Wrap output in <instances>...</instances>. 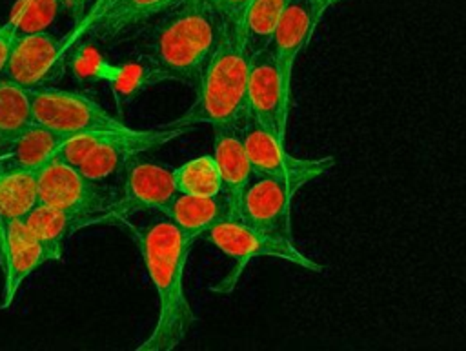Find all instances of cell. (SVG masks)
Masks as SVG:
<instances>
[{
    "mask_svg": "<svg viewBox=\"0 0 466 351\" xmlns=\"http://www.w3.org/2000/svg\"><path fill=\"white\" fill-rule=\"evenodd\" d=\"M182 0H116L93 35L102 44H115L144 27L153 18L166 15Z\"/></svg>",
    "mask_w": 466,
    "mask_h": 351,
    "instance_id": "obj_16",
    "label": "cell"
},
{
    "mask_svg": "<svg viewBox=\"0 0 466 351\" xmlns=\"http://www.w3.org/2000/svg\"><path fill=\"white\" fill-rule=\"evenodd\" d=\"M177 191L200 195V196H218L222 195V178L213 155H200L184 162L173 169Z\"/></svg>",
    "mask_w": 466,
    "mask_h": 351,
    "instance_id": "obj_22",
    "label": "cell"
},
{
    "mask_svg": "<svg viewBox=\"0 0 466 351\" xmlns=\"http://www.w3.org/2000/svg\"><path fill=\"white\" fill-rule=\"evenodd\" d=\"M177 195L175 175L171 167L135 155L127 160L120 187L116 189L115 224H122L131 215H147L164 211Z\"/></svg>",
    "mask_w": 466,
    "mask_h": 351,
    "instance_id": "obj_8",
    "label": "cell"
},
{
    "mask_svg": "<svg viewBox=\"0 0 466 351\" xmlns=\"http://www.w3.org/2000/svg\"><path fill=\"white\" fill-rule=\"evenodd\" d=\"M335 0H311V5H313V13H315V20L319 22L320 16L324 15V11L333 4Z\"/></svg>",
    "mask_w": 466,
    "mask_h": 351,
    "instance_id": "obj_28",
    "label": "cell"
},
{
    "mask_svg": "<svg viewBox=\"0 0 466 351\" xmlns=\"http://www.w3.org/2000/svg\"><path fill=\"white\" fill-rule=\"evenodd\" d=\"M311 0H289L271 38L269 49L275 55L284 91L291 98V75L299 53L309 42L317 27Z\"/></svg>",
    "mask_w": 466,
    "mask_h": 351,
    "instance_id": "obj_14",
    "label": "cell"
},
{
    "mask_svg": "<svg viewBox=\"0 0 466 351\" xmlns=\"http://www.w3.org/2000/svg\"><path fill=\"white\" fill-rule=\"evenodd\" d=\"M242 138L255 175L280 178L297 189L320 178L335 165L333 156L302 158L288 153L277 135L251 118L242 125Z\"/></svg>",
    "mask_w": 466,
    "mask_h": 351,
    "instance_id": "obj_7",
    "label": "cell"
},
{
    "mask_svg": "<svg viewBox=\"0 0 466 351\" xmlns=\"http://www.w3.org/2000/svg\"><path fill=\"white\" fill-rule=\"evenodd\" d=\"M224 18V16H222ZM251 53L248 51L242 22L224 18L220 40L211 53L197 85L195 100L169 125L195 127L200 124L244 125L248 115V76Z\"/></svg>",
    "mask_w": 466,
    "mask_h": 351,
    "instance_id": "obj_3",
    "label": "cell"
},
{
    "mask_svg": "<svg viewBox=\"0 0 466 351\" xmlns=\"http://www.w3.org/2000/svg\"><path fill=\"white\" fill-rule=\"evenodd\" d=\"M2 171H4V167H2V164H0V175H2Z\"/></svg>",
    "mask_w": 466,
    "mask_h": 351,
    "instance_id": "obj_30",
    "label": "cell"
},
{
    "mask_svg": "<svg viewBox=\"0 0 466 351\" xmlns=\"http://www.w3.org/2000/svg\"><path fill=\"white\" fill-rule=\"evenodd\" d=\"M178 229H182L191 238H202V235L218 220L229 215L228 202L222 195L218 196H200L180 193L171 198V202L162 211Z\"/></svg>",
    "mask_w": 466,
    "mask_h": 351,
    "instance_id": "obj_17",
    "label": "cell"
},
{
    "mask_svg": "<svg viewBox=\"0 0 466 351\" xmlns=\"http://www.w3.org/2000/svg\"><path fill=\"white\" fill-rule=\"evenodd\" d=\"M31 98L33 122L55 129L66 136L129 127L122 120L115 118L98 102L76 91L40 85L31 89Z\"/></svg>",
    "mask_w": 466,
    "mask_h": 351,
    "instance_id": "obj_6",
    "label": "cell"
},
{
    "mask_svg": "<svg viewBox=\"0 0 466 351\" xmlns=\"http://www.w3.org/2000/svg\"><path fill=\"white\" fill-rule=\"evenodd\" d=\"M288 2L289 0H251L242 18L244 40L251 55L269 47Z\"/></svg>",
    "mask_w": 466,
    "mask_h": 351,
    "instance_id": "obj_21",
    "label": "cell"
},
{
    "mask_svg": "<svg viewBox=\"0 0 466 351\" xmlns=\"http://www.w3.org/2000/svg\"><path fill=\"white\" fill-rule=\"evenodd\" d=\"M60 11L58 0H16L11 7V20L18 33L47 29Z\"/></svg>",
    "mask_w": 466,
    "mask_h": 351,
    "instance_id": "obj_23",
    "label": "cell"
},
{
    "mask_svg": "<svg viewBox=\"0 0 466 351\" xmlns=\"http://www.w3.org/2000/svg\"><path fill=\"white\" fill-rule=\"evenodd\" d=\"M122 226L135 240L158 302L157 324L137 351H171L197 322L184 286L195 238L178 229L162 211L147 213L140 222L124 220Z\"/></svg>",
    "mask_w": 466,
    "mask_h": 351,
    "instance_id": "obj_1",
    "label": "cell"
},
{
    "mask_svg": "<svg viewBox=\"0 0 466 351\" xmlns=\"http://www.w3.org/2000/svg\"><path fill=\"white\" fill-rule=\"evenodd\" d=\"M213 156L222 178V196L228 202L229 215L238 216L244 187L251 180L253 167L244 145L240 125H215Z\"/></svg>",
    "mask_w": 466,
    "mask_h": 351,
    "instance_id": "obj_13",
    "label": "cell"
},
{
    "mask_svg": "<svg viewBox=\"0 0 466 351\" xmlns=\"http://www.w3.org/2000/svg\"><path fill=\"white\" fill-rule=\"evenodd\" d=\"M217 0H182L146 35L140 49L149 84L182 82L195 87L222 35Z\"/></svg>",
    "mask_w": 466,
    "mask_h": 351,
    "instance_id": "obj_2",
    "label": "cell"
},
{
    "mask_svg": "<svg viewBox=\"0 0 466 351\" xmlns=\"http://www.w3.org/2000/svg\"><path fill=\"white\" fill-rule=\"evenodd\" d=\"M297 191L280 178L253 175L244 187L238 218L260 231L291 238V200Z\"/></svg>",
    "mask_w": 466,
    "mask_h": 351,
    "instance_id": "obj_10",
    "label": "cell"
},
{
    "mask_svg": "<svg viewBox=\"0 0 466 351\" xmlns=\"http://www.w3.org/2000/svg\"><path fill=\"white\" fill-rule=\"evenodd\" d=\"M116 0H91L89 7L86 9L84 16L73 24L71 31L62 36V51L64 56L69 53L84 36L93 35L95 27L100 24V20L106 16V13L115 5Z\"/></svg>",
    "mask_w": 466,
    "mask_h": 351,
    "instance_id": "obj_24",
    "label": "cell"
},
{
    "mask_svg": "<svg viewBox=\"0 0 466 351\" xmlns=\"http://www.w3.org/2000/svg\"><path fill=\"white\" fill-rule=\"evenodd\" d=\"M58 2H60V9L67 11L69 16H71L75 22H78V20L84 16L86 9H87L89 4H91V0H58Z\"/></svg>",
    "mask_w": 466,
    "mask_h": 351,
    "instance_id": "obj_27",
    "label": "cell"
},
{
    "mask_svg": "<svg viewBox=\"0 0 466 351\" xmlns=\"http://www.w3.org/2000/svg\"><path fill=\"white\" fill-rule=\"evenodd\" d=\"M202 238L238 264H246L251 258L268 256L289 262L311 273L324 271V266L304 255L293 244V238L260 231L233 215H228L213 224L202 235Z\"/></svg>",
    "mask_w": 466,
    "mask_h": 351,
    "instance_id": "obj_5",
    "label": "cell"
},
{
    "mask_svg": "<svg viewBox=\"0 0 466 351\" xmlns=\"http://www.w3.org/2000/svg\"><path fill=\"white\" fill-rule=\"evenodd\" d=\"M5 145H7V142H4V140H0V155H2V151L5 149Z\"/></svg>",
    "mask_w": 466,
    "mask_h": 351,
    "instance_id": "obj_29",
    "label": "cell"
},
{
    "mask_svg": "<svg viewBox=\"0 0 466 351\" xmlns=\"http://www.w3.org/2000/svg\"><path fill=\"white\" fill-rule=\"evenodd\" d=\"M4 271L0 309L13 306L20 287L38 267L51 262L42 242L27 229L24 220H13L7 226L5 242L0 249Z\"/></svg>",
    "mask_w": 466,
    "mask_h": 351,
    "instance_id": "obj_12",
    "label": "cell"
},
{
    "mask_svg": "<svg viewBox=\"0 0 466 351\" xmlns=\"http://www.w3.org/2000/svg\"><path fill=\"white\" fill-rule=\"evenodd\" d=\"M24 224L42 242L51 262L62 258L64 246L69 240V236L80 231L78 222L69 213L40 200L24 216Z\"/></svg>",
    "mask_w": 466,
    "mask_h": 351,
    "instance_id": "obj_19",
    "label": "cell"
},
{
    "mask_svg": "<svg viewBox=\"0 0 466 351\" xmlns=\"http://www.w3.org/2000/svg\"><path fill=\"white\" fill-rule=\"evenodd\" d=\"M291 98L284 91L282 76L269 47L253 53L248 76V115L251 120L286 142Z\"/></svg>",
    "mask_w": 466,
    "mask_h": 351,
    "instance_id": "obj_9",
    "label": "cell"
},
{
    "mask_svg": "<svg viewBox=\"0 0 466 351\" xmlns=\"http://www.w3.org/2000/svg\"><path fill=\"white\" fill-rule=\"evenodd\" d=\"M38 204L36 173L4 169L0 175V249L5 242L7 226L24 216Z\"/></svg>",
    "mask_w": 466,
    "mask_h": 351,
    "instance_id": "obj_18",
    "label": "cell"
},
{
    "mask_svg": "<svg viewBox=\"0 0 466 351\" xmlns=\"http://www.w3.org/2000/svg\"><path fill=\"white\" fill-rule=\"evenodd\" d=\"M38 200L69 213L82 227L115 224L116 189L87 178L76 165L53 158L36 173Z\"/></svg>",
    "mask_w": 466,
    "mask_h": 351,
    "instance_id": "obj_4",
    "label": "cell"
},
{
    "mask_svg": "<svg viewBox=\"0 0 466 351\" xmlns=\"http://www.w3.org/2000/svg\"><path fill=\"white\" fill-rule=\"evenodd\" d=\"M16 35H18V29L11 20L0 24V73H4V67L7 64Z\"/></svg>",
    "mask_w": 466,
    "mask_h": 351,
    "instance_id": "obj_25",
    "label": "cell"
},
{
    "mask_svg": "<svg viewBox=\"0 0 466 351\" xmlns=\"http://www.w3.org/2000/svg\"><path fill=\"white\" fill-rule=\"evenodd\" d=\"M249 4H251V0H217V5L220 9L222 16L228 20H238V22H242L244 13Z\"/></svg>",
    "mask_w": 466,
    "mask_h": 351,
    "instance_id": "obj_26",
    "label": "cell"
},
{
    "mask_svg": "<svg viewBox=\"0 0 466 351\" xmlns=\"http://www.w3.org/2000/svg\"><path fill=\"white\" fill-rule=\"evenodd\" d=\"M62 58V38L51 31L18 33L4 67V76L29 89L40 87Z\"/></svg>",
    "mask_w": 466,
    "mask_h": 351,
    "instance_id": "obj_11",
    "label": "cell"
},
{
    "mask_svg": "<svg viewBox=\"0 0 466 351\" xmlns=\"http://www.w3.org/2000/svg\"><path fill=\"white\" fill-rule=\"evenodd\" d=\"M66 135L33 122L20 135L11 138L0 155L4 169H22L38 173L53 158H56Z\"/></svg>",
    "mask_w": 466,
    "mask_h": 351,
    "instance_id": "obj_15",
    "label": "cell"
},
{
    "mask_svg": "<svg viewBox=\"0 0 466 351\" xmlns=\"http://www.w3.org/2000/svg\"><path fill=\"white\" fill-rule=\"evenodd\" d=\"M33 124L31 89L0 78V140L9 142Z\"/></svg>",
    "mask_w": 466,
    "mask_h": 351,
    "instance_id": "obj_20",
    "label": "cell"
}]
</instances>
